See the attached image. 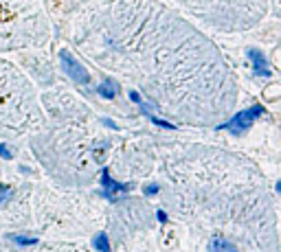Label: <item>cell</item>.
<instances>
[{
	"label": "cell",
	"instance_id": "obj_1",
	"mask_svg": "<svg viewBox=\"0 0 281 252\" xmlns=\"http://www.w3.org/2000/svg\"><path fill=\"white\" fill-rule=\"evenodd\" d=\"M262 114H264V108L262 106H253V108H248V110H242L240 114H235L226 125H222V127L231 129L233 134H240V132H244L246 127H250V125H253Z\"/></svg>",
	"mask_w": 281,
	"mask_h": 252
},
{
	"label": "cell",
	"instance_id": "obj_2",
	"mask_svg": "<svg viewBox=\"0 0 281 252\" xmlns=\"http://www.w3.org/2000/svg\"><path fill=\"white\" fill-rule=\"evenodd\" d=\"M60 57H62V68H64L77 83H88V81H90V75H88V70L83 68V66L79 64L73 55H70L68 50H62Z\"/></svg>",
	"mask_w": 281,
	"mask_h": 252
},
{
	"label": "cell",
	"instance_id": "obj_3",
	"mask_svg": "<svg viewBox=\"0 0 281 252\" xmlns=\"http://www.w3.org/2000/svg\"><path fill=\"white\" fill-rule=\"evenodd\" d=\"M101 184H103V189H106V197H108V200H115V193H119V191H130V184L115 182V180L110 178V173H108V171H103V173H101Z\"/></svg>",
	"mask_w": 281,
	"mask_h": 252
},
{
	"label": "cell",
	"instance_id": "obj_4",
	"mask_svg": "<svg viewBox=\"0 0 281 252\" xmlns=\"http://www.w3.org/2000/svg\"><path fill=\"white\" fill-rule=\"evenodd\" d=\"M248 57L253 60V64H255V75H257V77H266V75H270V70H268V64H266V60H264L262 50L248 48Z\"/></svg>",
	"mask_w": 281,
	"mask_h": 252
},
{
	"label": "cell",
	"instance_id": "obj_5",
	"mask_svg": "<svg viewBox=\"0 0 281 252\" xmlns=\"http://www.w3.org/2000/svg\"><path fill=\"white\" fill-rule=\"evenodd\" d=\"M211 252H240L233 243H229L226 239H213L211 241Z\"/></svg>",
	"mask_w": 281,
	"mask_h": 252
},
{
	"label": "cell",
	"instance_id": "obj_6",
	"mask_svg": "<svg viewBox=\"0 0 281 252\" xmlns=\"http://www.w3.org/2000/svg\"><path fill=\"white\" fill-rule=\"evenodd\" d=\"M97 92H99L101 96H106V99H112V96L116 94V83L112 81V79H108V81H103L101 86L97 88Z\"/></svg>",
	"mask_w": 281,
	"mask_h": 252
},
{
	"label": "cell",
	"instance_id": "obj_7",
	"mask_svg": "<svg viewBox=\"0 0 281 252\" xmlns=\"http://www.w3.org/2000/svg\"><path fill=\"white\" fill-rule=\"evenodd\" d=\"M92 246H95V250H99V252H110V241H108L106 233H99L97 237L92 239Z\"/></svg>",
	"mask_w": 281,
	"mask_h": 252
},
{
	"label": "cell",
	"instance_id": "obj_8",
	"mask_svg": "<svg viewBox=\"0 0 281 252\" xmlns=\"http://www.w3.org/2000/svg\"><path fill=\"white\" fill-rule=\"evenodd\" d=\"M11 241L20 243V246H35L37 239L35 237H24V235H11Z\"/></svg>",
	"mask_w": 281,
	"mask_h": 252
},
{
	"label": "cell",
	"instance_id": "obj_9",
	"mask_svg": "<svg viewBox=\"0 0 281 252\" xmlns=\"http://www.w3.org/2000/svg\"><path fill=\"white\" fill-rule=\"evenodd\" d=\"M149 119H152V123H156L158 127H165V129H174V125H171V123H167V121H163V119H158V116H152V114H149Z\"/></svg>",
	"mask_w": 281,
	"mask_h": 252
},
{
	"label": "cell",
	"instance_id": "obj_10",
	"mask_svg": "<svg viewBox=\"0 0 281 252\" xmlns=\"http://www.w3.org/2000/svg\"><path fill=\"white\" fill-rule=\"evenodd\" d=\"M11 195V191L9 189H5V187H0V204H5L7 202V197Z\"/></svg>",
	"mask_w": 281,
	"mask_h": 252
},
{
	"label": "cell",
	"instance_id": "obj_11",
	"mask_svg": "<svg viewBox=\"0 0 281 252\" xmlns=\"http://www.w3.org/2000/svg\"><path fill=\"white\" fill-rule=\"evenodd\" d=\"M158 193V184H148L145 187V195H156Z\"/></svg>",
	"mask_w": 281,
	"mask_h": 252
},
{
	"label": "cell",
	"instance_id": "obj_12",
	"mask_svg": "<svg viewBox=\"0 0 281 252\" xmlns=\"http://www.w3.org/2000/svg\"><path fill=\"white\" fill-rule=\"evenodd\" d=\"M0 156L5 158V160H11V151H9V149H7V147H5V145H0Z\"/></svg>",
	"mask_w": 281,
	"mask_h": 252
},
{
	"label": "cell",
	"instance_id": "obj_13",
	"mask_svg": "<svg viewBox=\"0 0 281 252\" xmlns=\"http://www.w3.org/2000/svg\"><path fill=\"white\" fill-rule=\"evenodd\" d=\"M130 99H132L134 103H141V96H138L136 92H130Z\"/></svg>",
	"mask_w": 281,
	"mask_h": 252
},
{
	"label": "cell",
	"instance_id": "obj_14",
	"mask_svg": "<svg viewBox=\"0 0 281 252\" xmlns=\"http://www.w3.org/2000/svg\"><path fill=\"white\" fill-rule=\"evenodd\" d=\"M158 220H161V221H167V215L161 211V213H158Z\"/></svg>",
	"mask_w": 281,
	"mask_h": 252
}]
</instances>
